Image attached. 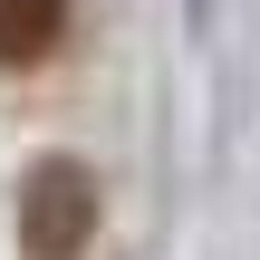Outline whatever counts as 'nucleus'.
I'll list each match as a JSON object with an SVG mask.
<instances>
[{
  "label": "nucleus",
  "mask_w": 260,
  "mask_h": 260,
  "mask_svg": "<svg viewBox=\"0 0 260 260\" xmlns=\"http://www.w3.org/2000/svg\"><path fill=\"white\" fill-rule=\"evenodd\" d=\"M96 241V174L77 154H39L19 183V251L29 260H77Z\"/></svg>",
  "instance_id": "obj_1"
},
{
  "label": "nucleus",
  "mask_w": 260,
  "mask_h": 260,
  "mask_svg": "<svg viewBox=\"0 0 260 260\" xmlns=\"http://www.w3.org/2000/svg\"><path fill=\"white\" fill-rule=\"evenodd\" d=\"M68 39V0H0V68H39Z\"/></svg>",
  "instance_id": "obj_2"
}]
</instances>
